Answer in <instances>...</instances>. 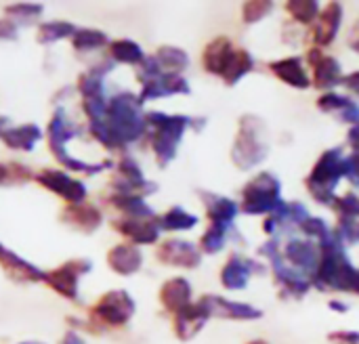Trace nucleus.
I'll use <instances>...</instances> for the list:
<instances>
[{
  "label": "nucleus",
  "instance_id": "obj_1",
  "mask_svg": "<svg viewBox=\"0 0 359 344\" xmlns=\"http://www.w3.org/2000/svg\"><path fill=\"white\" fill-rule=\"evenodd\" d=\"M88 132L105 149H124L147 135V122L143 103L135 92L122 90L107 101L105 116L99 122L88 124Z\"/></svg>",
  "mask_w": 359,
  "mask_h": 344
},
{
  "label": "nucleus",
  "instance_id": "obj_2",
  "mask_svg": "<svg viewBox=\"0 0 359 344\" xmlns=\"http://www.w3.org/2000/svg\"><path fill=\"white\" fill-rule=\"evenodd\" d=\"M320 250L322 259L316 273L311 275V284L322 292H355L358 269L347 259L345 246L337 240V235H332L328 242H322Z\"/></svg>",
  "mask_w": 359,
  "mask_h": 344
},
{
  "label": "nucleus",
  "instance_id": "obj_3",
  "mask_svg": "<svg viewBox=\"0 0 359 344\" xmlns=\"http://www.w3.org/2000/svg\"><path fill=\"white\" fill-rule=\"evenodd\" d=\"M145 122H147V137H149V145L156 156V162L160 168H166L177 158L185 130L196 126L198 120L189 116H179V113L168 116L162 111H149L145 113Z\"/></svg>",
  "mask_w": 359,
  "mask_h": 344
},
{
  "label": "nucleus",
  "instance_id": "obj_4",
  "mask_svg": "<svg viewBox=\"0 0 359 344\" xmlns=\"http://www.w3.org/2000/svg\"><path fill=\"white\" fill-rule=\"evenodd\" d=\"M78 135H84V128L82 126H76L65 109L61 105H57V109L53 111L50 120H48V128H46V143H48V151L55 156V160L67 168V172H84V174H97V172H103L105 168H111V162L105 160L101 164H88V162H82L78 158H74L69 151H67V143L72 139H76Z\"/></svg>",
  "mask_w": 359,
  "mask_h": 344
},
{
  "label": "nucleus",
  "instance_id": "obj_5",
  "mask_svg": "<svg viewBox=\"0 0 359 344\" xmlns=\"http://www.w3.org/2000/svg\"><path fill=\"white\" fill-rule=\"evenodd\" d=\"M267 151H269V143H267L263 120L257 116H242L231 147V162L240 170H250L267 158Z\"/></svg>",
  "mask_w": 359,
  "mask_h": 344
},
{
  "label": "nucleus",
  "instance_id": "obj_6",
  "mask_svg": "<svg viewBox=\"0 0 359 344\" xmlns=\"http://www.w3.org/2000/svg\"><path fill=\"white\" fill-rule=\"evenodd\" d=\"M345 177V156L343 147L326 149L316 166L311 168L309 177L305 179V185L311 193V198L322 206H332L334 202V189L339 181Z\"/></svg>",
  "mask_w": 359,
  "mask_h": 344
},
{
  "label": "nucleus",
  "instance_id": "obj_7",
  "mask_svg": "<svg viewBox=\"0 0 359 344\" xmlns=\"http://www.w3.org/2000/svg\"><path fill=\"white\" fill-rule=\"evenodd\" d=\"M280 179L271 172H261L250 179L242 189V212L246 214H276L284 208L280 195Z\"/></svg>",
  "mask_w": 359,
  "mask_h": 344
},
{
  "label": "nucleus",
  "instance_id": "obj_8",
  "mask_svg": "<svg viewBox=\"0 0 359 344\" xmlns=\"http://www.w3.org/2000/svg\"><path fill=\"white\" fill-rule=\"evenodd\" d=\"M111 67H114V61L105 59L103 63L93 65L88 71L80 74V78H78V86L76 88H78V92L82 97V111L88 118V124L99 122L105 116L107 101H105L103 76L109 74Z\"/></svg>",
  "mask_w": 359,
  "mask_h": 344
},
{
  "label": "nucleus",
  "instance_id": "obj_9",
  "mask_svg": "<svg viewBox=\"0 0 359 344\" xmlns=\"http://www.w3.org/2000/svg\"><path fill=\"white\" fill-rule=\"evenodd\" d=\"M137 311L135 298L126 290L105 292L88 311L90 322L101 328H124Z\"/></svg>",
  "mask_w": 359,
  "mask_h": 344
},
{
  "label": "nucleus",
  "instance_id": "obj_10",
  "mask_svg": "<svg viewBox=\"0 0 359 344\" xmlns=\"http://www.w3.org/2000/svg\"><path fill=\"white\" fill-rule=\"evenodd\" d=\"M93 271V261L88 259H72L63 265H59L53 271L44 273V284L55 290L59 296L67 298V301H76L78 298V282L82 275Z\"/></svg>",
  "mask_w": 359,
  "mask_h": 344
},
{
  "label": "nucleus",
  "instance_id": "obj_11",
  "mask_svg": "<svg viewBox=\"0 0 359 344\" xmlns=\"http://www.w3.org/2000/svg\"><path fill=\"white\" fill-rule=\"evenodd\" d=\"M111 187L114 193H126V195H149L158 189L156 183L147 181L143 177L141 166L130 158V156H122V160L118 162L116 174L111 179Z\"/></svg>",
  "mask_w": 359,
  "mask_h": 344
},
{
  "label": "nucleus",
  "instance_id": "obj_12",
  "mask_svg": "<svg viewBox=\"0 0 359 344\" xmlns=\"http://www.w3.org/2000/svg\"><path fill=\"white\" fill-rule=\"evenodd\" d=\"M34 181L38 185H42L44 189L53 191L55 195H59L61 200H65L67 204H82L86 200V185L78 179H74L69 172L65 170H50L44 168L40 172L34 174Z\"/></svg>",
  "mask_w": 359,
  "mask_h": 344
},
{
  "label": "nucleus",
  "instance_id": "obj_13",
  "mask_svg": "<svg viewBox=\"0 0 359 344\" xmlns=\"http://www.w3.org/2000/svg\"><path fill=\"white\" fill-rule=\"evenodd\" d=\"M156 259L162 265L179 269H196L202 263V252L198 246L185 240H166L158 246Z\"/></svg>",
  "mask_w": 359,
  "mask_h": 344
},
{
  "label": "nucleus",
  "instance_id": "obj_14",
  "mask_svg": "<svg viewBox=\"0 0 359 344\" xmlns=\"http://www.w3.org/2000/svg\"><path fill=\"white\" fill-rule=\"evenodd\" d=\"M114 231H118L120 235H124L126 240H130L133 246H147V244H156L162 229H160V219H120L111 223Z\"/></svg>",
  "mask_w": 359,
  "mask_h": 344
},
{
  "label": "nucleus",
  "instance_id": "obj_15",
  "mask_svg": "<svg viewBox=\"0 0 359 344\" xmlns=\"http://www.w3.org/2000/svg\"><path fill=\"white\" fill-rule=\"evenodd\" d=\"M202 305L208 309L210 317H221V319H238V322H250V319H261L263 311H259L252 305L246 303H236V301H227L223 296H215V294H206L200 298Z\"/></svg>",
  "mask_w": 359,
  "mask_h": 344
},
{
  "label": "nucleus",
  "instance_id": "obj_16",
  "mask_svg": "<svg viewBox=\"0 0 359 344\" xmlns=\"http://www.w3.org/2000/svg\"><path fill=\"white\" fill-rule=\"evenodd\" d=\"M189 82L183 76L177 74H160L156 78H151L149 82H145L141 86L139 92V101L147 103V101H156L162 97H172V95H189Z\"/></svg>",
  "mask_w": 359,
  "mask_h": 344
},
{
  "label": "nucleus",
  "instance_id": "obj_17",
  "mask_svg": "<svg viewBox=\"0 0 359 344\" xmlns=\"http://www.w3.org/2000/svg\"><path fill=\"white\" fill-rule=\"evenodd\" d=\"M208 319H210V313L202 305V301L189 303L185 309L175 313V334H177V338L183 340V343L191 340L194 336H198L202 332V328L206 326Z\"/></svg>",
  "mask_w": 359,
  "mask_h": 344
},
{
  "label": "nucleus",
  "instance_id": "obj_18",
  "mask_svg": "<svg viewBox=\"0 0 359 344\" xmlns=\"http://www.w3.org/2000/svg\"><path fill=\"white\" fill-rule=\"evenodd\" d=\"M61 221L80 233H95L103 223V212L93 204H67L61 212Z\"/></svg>",
  "mask_w": 359,
  "mask_h": 344
},
{
  "label": "nucleus",
  "instance_id": "obj_19",
  "mask_svg": "<svg viewBox=\"0 0 359 344\" xmlns=\"http://www.w3.org/2000/svg\"><path fill=\"white\" fill-rule=\"evenodd\" d=\"M255 271H263V267L250 259H244L240 254H231L221 269V284L227 290H244Z\"/></svg>",
  "mask_w": 359,
  "mask_h": 344
},
{
  "label": "nucleus",
  "instance_id": "obj_20",
  "mask_svg": "<svg viewBox=\"0 0 359 344\" xmlns=\"http://www.w3.org/2000/svg\"><path fill=\"white\" fill-rule=\"evenodd\" d=\"M269 261H271V267H273L276 284L284 290V294H290L294 298H301V296H305L311 290V282L303 273H299L292 267H288L280 252L276 256H271Z\"/></svg>",
  "mask_w": 359,
  "mask_h": 344
},
{
  "label": "nucleus",
  "instance_id": "obj_21",
  "mask_svg": "<svg viewBox=\"0 0 359 344\" xmlns=\"http://www.w3.org/2000/svg\"><path fill=\"white\" fill-rule=\"evenodd\" d=\"M0 267L4 269L6 277L17 282V284H38L44 282V273L42 269H38L36 265H32L29 261L21 259L19 254L11 252V250H2L0 252Z\"/></svg>",
  "mask_w": 359,
  "mask_h": 344
},
{
  "label": "nucleus",
  "instance_id": "obj_22",
  "mask_svg": "<svg viewBox=\"0 0 359 344\" xmlns=\"http://www.w3.org/2000/svg\"><path fill=\"white\" fill-rule=\"evenodd\" d=\"M343 21V6L341 2H328L324 11H320L316 25H313V42L320 46H328L334 42L339 27Z\"/></svg>",
  "mask_w": 359,
  "mask_h": 344
},
{
  "label": "nucleus",
  "instance_id": "obj_23",
  "mask_svg": "<svg viewBox=\"0 0 359 344\" xmlns=\"http://www.w3.org/2000/svg\"><path fill=\"white\" fill-rule=\"evenodd\" d=\"M284 256L290 265H294L297 269H301L303 273H316L320 259H322V250L318 244H313L311 240H292L286 248H284Z\"/></svg>",
  "mask_w": 359,
  "mask_h": 344
},
{
  "label": "nucleus",
  "instance_id": "obj_24",
  "mask_svg": "<svg viewBox=\"0 0 359 344\" xmlns=\"http://www.w3.org/2000/svg\"><path fill=\"white\" fill-rule=\"evenodd\" d=\"M107 265L114 273H118L122 277H130L143 267V254H141L139 246L118 244L107 252Z\"/></svg>",
  "mask_w": 359,
  "mask_h": 344
},
{
  "label": "nucleus",
  "instance_id": "obj_25",
  "mask_svg": "<svg viewBox=\"0 0 359 344\" xmlns=\"http://www.w3.org/2000/svg\"><path fill=\"white\" fill-rule=\"evenodd\" d=\"M200 198L204 200V206H206V216L210 221V225H217V227H225L229 229L240 212L238 204L229 198H223V195H215V193H208V191H200Z\"/></svg>",
  "mask_w": 359,
  "mask_h": 344
},
{
  "label": "nucleus",
  "instance_id": "obj_26",
  "mask_svg": "<svg viewBox=\"0 0 359 344\" xmlns=\"http://www.w3.org/2000/svg\"><path fill=\"white\" fill-rule=\"evenodd\" d=\"M233 44L227 36H217L215 40H210L206 46H204V53H202V65L208 74L212 76H223L231 55H233Z\"/></svg>",
  "mask_w": 359,
  "mask_h": 344
},
{
  "label": "nucleus",
  "instance_id": "obj_27",
  "mask_svg": "<svg viewBox=\"0 0 359 344\" xmlns=\"http://www.w3.org/2000/svg\"><path fill=\"white\" fill-rule=\"evenodd\" d=\"M269 69L273 71L276 78H280L284 84L292 86V88H309L311 86V78L303 67L301 57H288V59H280V61H271Z\"/></svg>",
  "mask_w": 359,
  "mask_h": 344
},
{
  "label": "nucleus",
  "instance_id": "obj_28",
  "mask_svg": "<svg viewBox=\"0 0 359 344\" xmlns=\"http://www.w3.org/2000/svg\"><path fill=\"white\" fill-rule=\"evenodd\" d=\"M160 303L168 313H179L191 303V284L185 277H172L160 288Z\"/></svg>",
  "mask_w": 359,
  "mask_h": 344
},
{
  "label": "nucleus",
  "instance_id": "obj_29",
  "mask_svg": "<svg viewBox=\"0 0 359 344\" xmlns=\"http://www.w3.org/2000/svg\"><path fill=\"white\" fill-rule=\"evenodd\" d=\"M2 143L8 147V149H15V151H32L38 141L42 139V130L38 124L34 122H27V124H21V126H11V128H4L2 135H0Z\"/></svg>",
  "mask_w": 359,
  "mask_h": 344
},
{
  "label": "nucleus",
  "instance_id": "obj_30",
  "mask_svg": "<svg viewBox=\"0 0 359 344\" xmlns=\"http://www.w3.org/2000/svg\"><path fill=\"white\" fill-rule=\"evenodd\" d=\"M311 69H313V80L311 82L320 90L330 92V88H334L337 84L343 82V76H341L343 69H341V63L334 57L324 55V59L316 67H311Z\"/></svg>",
  "mask_w": 359,
  "mask_h": 344
},
{
  "label": "nucleus",
  "instance_id": "obj_31",
  "mask_svg": "<svg viewBox=\"0 0 359 344\" xmlns=\"http://www.w3.org/2000/svg\"><path fill=\"white\" fill-rule=\"evenodd\" d=\"M116 210L124 212L126 219H154L151 206H147L145 198L141 195H126V193H114L107 200Z\"/></svg>",
  "mask_w": 359,
  "mask_h": 344
},
{
  "label": "nucleus",
  "instance_id": "obj_32",
  "mask_svg": "<svg viewBox=\"0 0 359 344\" xmlns=\"http://www.w3.org/2000/svg\"><path fill=\"white\" fill-rule=\"evenodd\" d=\"M154 59L158 61L162 74H177L181 76V71H185L189 67V55L179 48V46H160L154 55Z\"/></svg>",
  "mask_w": 359,
  "mask_h": 344
},
{
  "label": "nucleus",
  "instance_id": "obj_33",
  "mask_svg": "<svg viewBox=\"0 0 359 344\" xmlns=\"http://www.w3.org/2000/svg\"><path fill=\"white\" fill-rule=\"evenodd\" d=\"M147 55L143 53V48L128 38H120L109 42V59L114 63H124V65H141L143 59Z\"/></svg>",
  "mask_w": 359,
  "mask_h": 344
},
{
  "label": "nucleus",
  "instance_id": "obj_34",
  "mask_svg": "<svg viewBox=\"0 0 359 344\" xmlns=\"http://www.w3.org/2000/svg\"><path fill=\"white\" fill-rule=\"evenodd\" d=\"M252 67H255L252 55L244 48H236L221 78L227 86H236L248 71H252Z\"/></svg>",
  "mask_w": 359,
  "mask_h": 344
},
{
  "label": "nucleus",
  "instance_id": "obj_35",
  "mask_svg": "<svg viewBox=\"0 0 359 344\" xmlns=\"http://www.w3.org/2000/svg\"><path fill=\"white\" fill-rule=\"evenodd\" d=\"M76 25L72 21H44L40 27H38V34H36V40L40 44H55L59 40H65V38H72L76 34Z\"/></svg>",
  "mask_w": 359,
  "mask_h": 344
},
{
  "label": "nucleus",
  "instance_id": "obj_36",
  "mask_svg": "<svg viewBox=\"0 0 359 344\" xmlns=\"http://www.w3.org/2000/svg\"><path fill=\"white\" fill-rule=\"evenodd\" d=\"M160 219V229L162 231H189L198 225V216L183 210L181 206H172L168 212H164Z\"/></svg>",
  "mask_w": 359,
  "mask_h": 344
},
{
  "label": "nucleus",
  "instance_id": "obj_37",
  "mask_svg": "<svg viewBox=\"0 0 359 344\" xmlns=\"http://www.w3.org/2000/svg\"><path fill=\"white\" fill-rule=\"evenodd\" d=\"M72 46L78 53H88V50H97L103 46H109L107 34L101 29H93V27H80L76 29V34L72 36Z\"/></svg>",
  "mask_w": 359,
  "mask_h": 344
},
{
  "label": "nucleus",
  "instance_id": "obj_38",
  "mask_svg": "<svg viewBox=\"0 0 359 344\" xmlns=\"http://www.w3.org/2000/svg\"><path fill=\"white\" fill-rule=\"evenodd\" d=\"M286 11L301 25H311L320 15V2H316V0H290V2H286Z\"/></svg>",
  "mask_w": 359,
  "mask_h": 344
},
{
  "label": "nucleus",
  "instance_id": "obj_39",
  "mask_svg": "<svg viewBox=\"0 0 359 344\" xmlns=\"http://www.w3.org/2000/svg\"><path fill=\"white\" fill-rule=\"evenodd\" d=\"M6 17L17 25V23H29L36 17H40L44 13L42 4H34V2H17V4H8L4 8Z\"/></svg>",
  "mask_w": 359,
  "mask_h": 344
},
{
  "label": "nucleus",
  "instance_id": "obj_40",
  "mask_svg": "<svg viewBox=\"0 0 359 344\" xmlns=\"http://www.w3.org/2000/svg\"><path fill=\"white\" fill-rule=\"evenodd\" d=\"M227 231L225 227H217V225H210L202 238H200V252L204 254H217L225 248V242H227Z\"/></svg>",
  "mask_w": 359,
  "mask_h": 344
},
{
  "label": "nucleus",
  "instance_id": "obj_41",
  "mask_svg": "<svg viewBox=\"0 0 359 344\" xmlns=\"http://www.w3.org/2000/svg\"><path fill=\"white\" fill-rule=\"evenodd\" d=\"M332 208L339 214V219H359V198L355 193L334 198Z\"/></svg>",
  "mask_w": 359,
  "mask_h": 344
},
{
  "label": "nucleus",
  "instance_id": "obj_42",
  "mask_svg": "<svg viewBox=\"0 0 359 344\" xmlns=\"http://www.w3.org/2000/svg\"><path fill=\"white\" fill-rule=\"evenodd\" d=\"M271 8H273V2H267V0H263V2H259V0H255V2H244V6H242V19H244V23H257V21H261L263 17H267L269 13H271Z\"/></svg>",
  "mask_w": 359,
  "mask_h": 344
},
{
  "label": "nucleus",
  "instance_id": "obj_43",
  "mask_svg": "<svg viewBox=\"0 0 359 344\" xmlns=\"http://www.w3.org/2000/svg\"><path fill=\"white\" fill-rule=\"evenodd\" d=\"M301 229H303L309 238L320 240V244H322V242H328V240L334 235V231L328 227V223H326L324 219H316V216H309L305 223H301Z\"/></svg>",
  "mask_w": 359,
  "mask_h": 344
},
{
  "label": "nucleus",
  "instance_id": "obj_44",
  "mask_svg": "<svg viewBox=\"0 0 359 344\" xmlns=\"http://www.w3.org/2000/svg\"><path fill=\"white\" fill-rule=\"evenodd\" d=\"M349 103H351V99H349V97L337 95L334 90L324 92V95L318 99V107H320L322 111H328V113H332V111H339V113H341Z\"/></svg>",
  "mask_w": 359,
  "mask_h": 344
},
{
  "label": "nucleus",
  "instance_id": "obj_45",
  "mask_svg": "<svg viewBox=\"0 0 359 344\" xmlns=\"http://www.w3.org/2000/svg\"><path fill=\"white\" fill-rule=\"evenodd\" d=\"M160 74H162V69H160L158 61L154 59V55H151V57H145V59H143V63H141V65H137V80H139V84H141V86H143L145 82H149L151 78L160 76Z\"/></svg>",
  "mask_w": 359,
  "mask_h": 344
},
{
  "label": "nucleus",
  "instance_id": "obj_46",
  "mask_svg": "<svg viewBox=\"0 0 359 344\" xmlns=\"http://www.w3.org/2000/svg\"><path fill=\"white\" fill-rule=\"evenodd\" d=\"M8 166V183H17V185H21V183H27V181H32L34 179V172L27 168V166H23V164H6ZM6 183V185H8Z\"/></svg>",
  "mask_w": 359,
  "mask_h": 344
},
{
  "label": "nucleus",
  "instance_id": "obj_47",
  "mask_svg": "<svg viewBox=\"0 0 359 344\" xmlns=\"http://www.w3.org/2000/svg\"><path fill=\"white\" fill-rule=\"evenodd\" d=\"M328 340H330V344H359V332H351V330L330 332Z\"/></svg>",
  "mask_w": 359,
  "mask_h": 344
},
{
  "label": "nucleus",
  "instance_id": "obj_48",
  "mask_svg": "<svg viewBox=\"0 0 359 344\" xmlns=\"http://www.w3.org/2000/svg\"><path fill=\"white\" fill-rule=\"evenodd\" d=\"M309 219V212H307V208L303 206V204H299V202H294V204H288V221H292V223H305Z\"/></svg>",
  "mask_w": 359,
  "mask_h": 344
},
{
  "label": "nucleus",
  "instance_id": "obj_49",
  "mask_svg": "<svg viewBox=\"0 0 359 344\" xmlns=\"http://www.w3.org/2000/svg\"><path fill=\"white\" fill-rule=\"evenodd\" d=\"M341 120L343 122H347V124H358L359 122V105L355 103V101H351L343 111H341Z\"/></svg>",
  "mask_w": 359,
  "mask_h": 344
},
{
  "label": "nucleus",
  "instance_id": "obj_50",
  "mask_svg": "<svg viewBox=\"0 0 359 344\" xmlns=\"http://www.w3.org/2000/svg\"><path fill=\"white\" fill-rule=\"evenodd\" d=\"M17 32L19 29L11 19H0V40H15Z\"/></svg>",
  "mask_w": 359,
  "mask_h": 344
},
{
  "label": "nucleus",
  "instance_id": "obj_51",
  "mask_svg": "<svg viewBox=\"0 0 359 344\" xmlns=\"http://www.w3.org/2000/svg\"><path fill=\"white\" fill-rule=\"evenodd\" d=\"M278 252H280V244H278V240H269L267 244H263V246L259 248V256H267V259L276 256Z\"/></svg>",
  "mask_w": 359,
  "mask_h": 344
},
{
  "label": "nucleus",
  "instance_id": "obj_52",
  "mask_svg": "<svg viewBox=\"0 0 359 344\" xmlns=\"http://www.w3.org/2000/svg\"><path fill=\"white\" fill-rule=\"evenodd\" d=\"M343 86H347L353 95H358L359 97V71H353V74H349V76H343V82H341Z\"/></svg>",
  "mask_w": 359,
  "mask_h": 344
},
{
  "label": "nucleus",
  "instance_id": "obj_53",
  "mask_svg": "<svg viewBox=\"0 0 359 344\" xmlns=\"http://www.w3.org/2000/svg\"><path fill=\"white\" fill-rule=\"evenodd\" d=\"M347 143L351 145V149H359V122L355 124V126H351V128H349Z\"/></svg>",
  "mask_w": 359,
  "mask_h": 344
},
{
  "label": "nucleus",
  "instance_id": "obj_54",
  "mask_svg": "<svg viewBox=\"0 0 359 344\" xmlns=\"http://www.w3.org/2000/svg\"><path fill=\"white\" fill-rule=\"evenodd\" d=\"M59 344H86L82 340V336L78 334V332H74V330H69L63 338H61V343Z\"/></svg>",
  "mask_w": 359,
  "mask_h": 344
},
{
  "label": "nucleus",
  "instance_id": "obj_55",
  "mask_svg": "<svg viewBox=\"0 0 359 344\" xmlns=\"http://www.w3.org/2000/svg\"><path fill=\"white\" fill-rule=\"evenodd\" d=\"M349 44H351V48H353V50H358L359 53V21L355 23L353 32H351V40H349Z\"/></svg>",
  "mask_w": 359,
  "mask_h": 344
},
{
  "label": "nucleus",
  "instance_id": "obj_56",
  "mask_svg": "<svg viewBox=\"0 0 359 344\" xmlns=\"http://www.w3.org/2000/svg\"><path fill=\"white\" fill-rule=\"evenodd\" d=\"M330 309H332V311H339V313H347V311H349V307L343 305V303H339V301H332V303H330Z\"/></svg>",
  "mask_w": 359,
  "mask_h": 344
},
{
  "label": "nucleus",
  "instance_id": "obj_57",
  "mask_svg": "<svg viewBox=\"0 0 359 344\" xmlns=\"http://www.w3.org/2000/svg\"><path fill=\"white\" fill-rule=\"evenodd\" d=\"M6 183H8V166L0 164V185H6Z\"/></svg>",
  "mask_w": 359,
  "mask_h": 344
},
{
  "label": "nucleus",
  "instance_id": "obj_58",
  "mask_svg": "<svg viewBox=\"0 0 359 344\" xmlns=\"http://www.w3.org/2000/svg\"><path fill=\"white\" fill-rule=\"evenodd\" d=\"M248 344H269V343H265V340H250Z\"/></svg>",
  "mask_w": 359,
  "mask_h": 344
},
{
  "label": "nucleus",
  "instance_id": "obj_59",
  "mask_svg": "<svg viewBox=\"0 0 359 344\" xmlns=\"http://www.w3.org/2000/svg\"><path fill=\"white\" fill-rule=\"evenodd\" d=\"M21 344H44V343H40V340H27V343H21Z\"/></svg>",
  "mask_w": 359,
  "mask_h": 344
},
{
  "label": "nucleus",
  "instance_id": "obj_60",
  "mask_svg": "<svg viewBox=\"0 0 359 344\" xmlns=\"http://www.w3.org/2000/svg\"><path fill=\"white\" fill-rule=\"evenodd\" d=\"M355 294H359V269H358V284H355Z\"/></svg>",
  "mask_w": 359,
  "mask_h": 344
},
{
  "label": "nucleus",
  "instance_id": "obj_61",
  "mask_svg": "<svg viewBox=\"0 0 359 344\" xmlns=\"http://www.w3.org/2000/svg\"><path fill=\"white\" fill-rule=\"evenodd\" d=\"M2 130H4V128H2V122H0V135H2Z\"/></svg>",
  "mask_w": 359,
  "mask_h": 344
},
{
  "label": "nucleus",
  "instance_id": "obj_62",
  "mask_svg": "<svg viewBox=\"0 0 359 344\" xmlns=\"http://www.w3.org/2000/svg\"><path fill=\"white\" fill-rule=\"evenodd\" d=\"M2 250H4V246H2V244H0V252H2Z\"/></svg>",
  "mask_w": 359,
  "mask_h": 344
}]
</instances>
